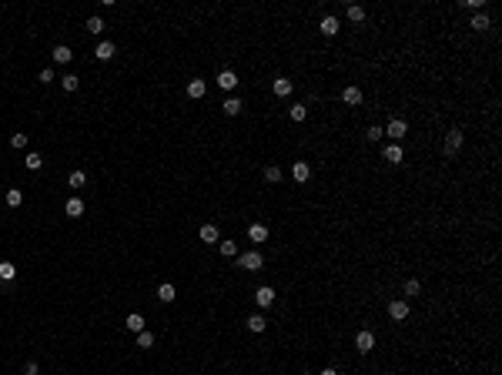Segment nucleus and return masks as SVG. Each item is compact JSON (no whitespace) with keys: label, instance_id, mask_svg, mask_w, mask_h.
I'll use <instances>...</instances> for the list:
<instances>
[{"label":"nucleus","instance_id":"f257e3e1","mask_svg":"<svg viewBox=\"0 0 502 375\" xmlns=\"http://www.w3.org/2000/svg\"><path fill=\"white\" fill-rule=\"evenodd\" d=\"M238 268H245V272H261V268H265V254L261 252H245L241 258H238Z\"/></svg>","mask_w":502,"mask_h":375},{"label":"nucleus","instance_id":"f03ea898","mask_svg":"<svg viewBox=\"0 0 502 375\" xmlns=\"http://www.w3.org/2000/svg\"><path fill=\"white\" fill-rule=\"evenodd\" d=\"M409 134V124L402 121V118H392L389 128H385V138H392V144H402V138Z\"/></svg>","mask_w":502,"mask_h":375},{"label":"nucleus","instance_id":"7ed1b4c3","mask_svg":"<svg viewBox=\"0 0 502 375\" xmlns=\"http://www.w3.org/2000/svg\"><path fill=\"white\" fill-rule=\"evenodd\" d=\"M355 348H358V352H362V355H368V352H372V348H375V332H358V335H355Z\"/></svg>","mask_w":502,"mask_h":375},{"label":"nucleus","instance_id":"20e7f679","mask_svg":"<svg viewBox=\"0 0 502 375\" xmlns=\"http://www.w3.org/2000/svg\"><path fill=\"white\" fill-rule=\"evenodd\" d=\"M389 315H392V322H405L409 318V302H405V298L389 302Z\"/></svg>","mask_w":502,"mask_h":375},{"label":"nucleus","instance_id":"39448f33","mask_svg":"<svg viewBox=\"0 0 502 375\" xmlns=\"http://www.w3.org/2000/svg\"><path fill=\"white\" fill-rule=\"evenodd\" d=\"M204 94H208V84H204L201 78H191V80H188V98H191V100H201Z\"/></svg>","mask_w":502,"mask_h":375},{"label":"nucleus","instance_id":"423d86ee","mask_svg":"<svg viewBox=\"0 0 502 375\" xmlns=\"http://www.w3.org/2000/svg\"><path fill=\"white\" fill-rule=\"evenodd\" d=\"M291 178H295L298 184H305V181L312 178V168H308V161H295V164H291Z\"/></svg>","mask_w":502,"mask_h":375},{"label":"nucleus","instance_id":"0eeeda50","mask_svg":"<svg viewBox=\"0 0 502 375\" xmlns=\"http://www.w3.org/2000/svg\"><path fill=\"white\" fill-rule=\"evenodd\" d=\"M255 302H258V308H268V305L275 302V288H271V285H261V288L255 292Z\"/></svg>","mask_w":502,"mask_h":375},{"label":"nucleus","instance_id":"6e6552de","mask_svg":"<svg viewBox=\"0 0 502 375\" xmlns=\"http://www.w3.org/2000/svg\"><path fill=\"white\" fill-rule=\"evenodd\" d=\"M459 148H462V131H449V134H446V154L452 158Z\"/></svg>","mask_w":502,"mask_h":375},{"label":"nucleus","instance_id":"1a4fd4ad","mask_svg":"<svg viewBox=\"0 0 502 375\" xmlns=\"http://www.w3.org/2000/svg\"><path fill=\"white\" fill-rule=\"evenodd\" d=\"M124 328H127V332H134V335H137V332H144V315L131 312V315L124 318Z\"/></svg>","mask_w":502,"mask_h":375},{"label":"nucleus","instance_id":"9d476101","mask_svg":"<svg viewBox=\"0 0 502 375\" xmlns=\"http://www.w3.org/2000/svg\"><path fill=\"white\" fill-rule=\"evenodd\" d=\"M114 54H117V47H114L111 40H100V44H97V50H94V57H97V60H111Z\"/></svg>","mask_w":502,"mask_h":375},{"label":"nucleus","instance_id":"9b49d317","mask_svg":"<svg viewBox=\"0 0 502 375\" xmlns=\"http://www.w3.org/2000/svg\"><path fill=\"white\" fill-rule=\"evenodd\" d=\"M218 88L234 90V88H238V74H234V70H221V74H218Z\"/></svg>","mask_w":502,"mask_h":375},{"label":"nucleus","instance_id":"f8f14e48","mask_svg":"<svg viewBox=\"0 0 502 375\" xmlns=\"http://www.w3.org/2000/svg\"><path fill=\"white\" fill-rule=\"evenodd\" d=\"M54 60L57 64H70V60H74V50H70L67 44H57L54 47Z\"/></svg>","mask_w":502,"mask_h":375},{"label":"nucleus","instance_id":"ddd939ff","mask_svg":"<svg viewBox=\"0 0 502 375\" xmlns=\"http://www.w3.org/2000/svg\"><path fill=\"white\" fill-rule=\"evenodd\" d=\"M248 238H251L255 244L268 242V224H251V228H248Z\"/></svg>","mask_w":502,"mask_h":375},{"label":"nucleus","instance_id":"4468645a","mask_svg":"<svg viewBox=\"0 0 502 375\" xmlns=\"http://www.w3.org/2000/svg\"><path fill=\"white\" fill-rule=\"evenodd\" d=\"M342 100H345L348 108H358V104H362V90H358V88H345V90H342Z\"/></svg>","mask_w":502,"mask_h":375},{"label":"nucleus","instance_id":"2eb2a0df","mask_svg":"<svg viewBox=\"0 0 502 375\" xmlns=\"http://www.w3.org/2000/svg\"><path fill=\"white\" fill-rule=\"evenodd\" d=\"M201 242H204V244H214V242H221V234H218V228H214V224H201Z\"/></svg>","mask_w":502,"mask_h":375},{"label":"nucleus","instance_id":"dca6fc26","mask_svg":"<svg viewBox=\"0 0 502 375\" xmlns=\"http://www.w3.org/2000/svg\"><path fill=\"white\" fill-rule=\"evenodd\" d=\"M64 211H67V218H80V214H84V201H80V198H70V201L64 204Z\"/></svg>","mask_w":502,"mask_h":375},{"label":"nucleus","instance_id":"f3484780","mask_svg":"<svg viewBox=\"0 0 502 375\" xmlns=\"http://www.w3.org/2000/svg\"><path fill=\"white\" fill-rule=\"evenodd\" d=\"M338 27H342V24H338V17H322V34H325V37H335V34H338Z\"/></svg>","mask_w":502,"mask_h":375},{"label":"nucleus","instance_id":"a211bd4d","mask_svg":"<svg viewBox=\"0 0 502 375\" xmlns=\"http://www.w3.org/2000/svg\"><path fill=\"white\" fill-rule=\"evenodd\" d=\"M385 161L389 164H402V144H389L385 148Z\"/></svg>","mask_w":502,"mask_h":375},{"label":"nucleus","instance_id":"6ab92c4d","mask_svg":"<svg viewBox=\"0 0 502 375\" xmlns=\"http://www.w3.org/2000/svg\"><path fill=\"white\" fill-rule=\"evenodd\" d=\"M291 88H295V84H291L288 78H275V94H278V98H288Z\"/></svg>","mask_w":502,"mask_h":375},{"label":"nucleus","instance_id":"aec40b11","mask_svg":"<svg viewBox=\"0 0 502 375\" xmlns=\"http://www.w3.org/2000/svg\"><path fill=\"white\" fill-rule=\"evenodd\" d=\"M10 278H17V265L13 262H0V282H10Z\"/></svg>","mask_w":502,"mask_h":375},{"label":"nucleus","instance_id":"412c9836","mask_svg":"<svg viewBox=\"0 0 502 375\" xmlns=\"http://www.w3.org/2000/svg\"><path fill=\"white\" fill-rule=\"evenodd\" d=\"M288 118H291L295 124H301L305 118H308V108H305V104H295V108H288Z\"/></svg>","mask_w":502,"mask_h":375},{"label":"nucleus","instance_id":"4be33fe9","mask_svg":"<svg viewBox=\"0 0 502 375\" xmlns=\"http://www.w3.org/2000/svg\"><path fill=\"white\" fill-rule=\"evenodd\" d=\"M60 88H64V90H70V94H74V90L80 88V78H77V74H64V78H60Z\"/></svg>","mask_w":502,"mask_h":375},{"label":"nucleus","instance_id":"5701e85b","mask_svg":"<svg viewBox=\"0 0 502 375\" xmlns=\"http://www.w3.org/2000/svg\"><path fill=\"white\" fill-rule=\"evenodd\" d=\"M224 114H228V118H238V114H241V100L228 98V100H224Z\"/></svg>","mask_w":502,"mask_h":375},{"label":"nucleus","instance_id":"b1692460","mask_svg":"<svg viewBox=\"0 0 502 375\" xmlns=\"http://www.w3.org/2000/svg\"><path fill=\"white\" fill-rule=\"evenodd\" d=\"M7 204H10V208H20L23 204V191L20 188H10V191H7Z\"/></svg>","mask_w":502,"mask_h":375},{"label":"nucleus","instance_id":"393cba45","mask_svg":"<svg viewBox=\"0 0 502 375\" xmlns=\"http://www.w3.org/2000/svg\"><path fill=\"white\" fill-rule=\"evenodd\" d=\"M40 168H44V158L37 154V151H30V154H27V171H40Z\"/></svg>","mask_w":502,"mask_h":375},{"label":"nucleus","instance_id":"a878e982","mask_svg":"<svg viewBox=\"0 0 502 375\" xmlns=\"http://www.w3.org/2000/svg\"><path fill=\"white\" fill-rule=\"evenodd\" d=\"M157 298H161V302H174L178 292H174V285H161V288H157Z\"/></svg>","mask_w":502,"mask_h":375},{"label":"nucleus","instance_id":"bb28decb","mask_svg":"<svg viewBox=\"0 0 502 375\" xmlns=\"http://www.w3.org/2000/svg\"><path fill=\"white\" fill-rule=\"evenodd\" d=\"M265 181L278 184V181H281V168H278V164H268V168H265Z\"/></svg>","mask_w":502,"mask_h":375},{"label":"nucleus","instance_id":"cd10ccee","mask_svg":"<svg viewBox=\"0 0 502 375\" xmlns=\"http://www.w3.org/2000/svg\"><path fill=\"white\" fill-rule=\"evenodd\" d=\"M248 328H251V332H265L268 328L265 315H251V318H248Z\"/></svg>","mask_w":502,"mask_h":375},{"label":"nucleus","instance_id":"c85d7f7f","mask_svg":"<svg viewBox=\"0 0 502 375\" xmlns=\"http://www.w3.org/2000/svg\"><path fill=\"white\" fill-rule=\"evenodd\" d=\"M472 30H489V14H476L472 17Z\"/></svg>","mask_w":502,"mask_h":375},{"label":"nucleus","instance_id":"c756f323","mask_svg":"<svg viewBox=\"0 0 502 375\" xmlns=\"http://www.w3.org/2000/svg\"><path fill=\"white\" fill-rule=\"evenodd\" d=\"M67 181H70V188H84V184H87V174H84V171H70Z\"/></svg>","mask_w":502,"mask_h":375},{"label":"nucleus","instance_id":"7c9ffc66","mask_svg":"<svg viewBox=\"0 0 502 375\" xmlns=\"http://www.w3.org/2000/svg\"><path fill=\"white\" fill-rule=\"evenodd\" d=\"M154 345V335L151 332H137V348H151Z\"/></svg>","mask_w":502,"mask_h":375},{"label":"nucleus","instance_id":"2f4dec72","mask_svg":"<svg viewBox=\"0 0 502 375\" xmlns=\"http://www.w3.org/2000/svg\"><path fill=\"white\" fill-rule=\"evenodd\" d=\"M348 20H365V7H358V4H352V7H348Z\"/></svg>","mask_w":502,"mask_h":375},{"label":"nucleus","instance_id":"473e14b6","mask_svg":"<svg viewBox=\"0 0 502 375\" xmlns=\"http://www.w3.org/2000/svg\"><path fill=\"white\" fill-rule=\"evenodd\" d=\"M405 295H409V298H415V295H422V285H419V282H415V278H409V282H405Z\"/></svg>","mask_w":502,"mask_h":375},{"label":"nucleus","instance_id":"72a5a7b5","mask_svg":"<svg viewBox=\"0 0 502 375\" xmlns=\"http://www.w3.org/2000/svg\"><path fill=\"white\" fill-rule=\"evenodd\" d=\"M365 138H368V141H382V138H385V128H379V124H372Z\"/></svg>","mask_w":502,"mask_h":375},{"label":"nucleus","instance_id":"f704fd0d","mask_svg":"<svg viewBox=\"0 0 502 375\" xmlns=\"http://www.w3.org/2000/svg\"><path fill=\"white\" fill-rule=\"evenodd\" d=\"M100 30H104V20H100V17H90V20H87V34H100Z\"/></svg>","mask_w":502,"mask_h":375},{"label":"nucleus","instance_id":"c9c22d12","mask_svg":"<svg viewBox=\"0 0 502 375\" xmlns=\"http://www.w3.org/2000/svg\"><path fill=\"white\" fill-rule=\"evenodd\" d=\"M221 254H224V258H234V254H238V244H234V242H221Z\"/></svg>","mask_w":502,"mask_h":375},{"label":"nucleus","instance_id":"e433bc0d","mask_svg":"<svg viewBox=\"0 0 502 375\" xmlns=\"http://www.w3.org/2000/svg\"><path fill=\"white\" fill-rule=\"evenodd\" d=\"M10 148L23 151V148H27V134H13V138H10Z\"/></svg>","mask_w":502,"mask_h":375},{"label":"nucleus","instance_id":"4c0bfd02","mask_svg":"<svg viewBox=\"0 0 502 375\" xmlns=\"http://www.w3.org/2000/svg\"><path fill=\"white\" fill-rule=\"evenodd\" d=\"M37 80H40V84H54V70H50V67H44V70H40V78H37Z\"/></svg>","mask_w":502,"mask_h":375},{"label":"nucleus","instance_id":"58836bf2","mask_svg":"<svg viewBox=\"0 0 502 375\" xmlns=\"http://www.w3.org/2000/svg\"><path fill=\"white\" fill-rule=\"evenodd\" d=\"M23 375H37V362H27V365H23Z\"/></svg>","mask_w":502,"mask_h":375},{"label":"nucleus","instance_id":"ea45409f","mask_svg":"<svg viewBox=\"0 0 502 375\" xmlns=\"http://www.w3.org/2000/svg\"><path fill=\"white\" fill-rule=\"evenodd\" d=\"M322 375H338V372H335V368H322Z\"/></svg>","mask_w":502,"mask_h":375},{"label":"nucleus","instance_id":"a19ab883","mask_svg":"<svg viewBox=\"0 0 502 375\" xmlns=\"http://www.w3.org/2000/svg\"><path fill=\"white\" fill-rule=\"evenodd\" d=\"M301 375H312V372H301Z\"/></svg>","mask_w":502,"mask_h":375},{"label":"nucleus","instance_id":"79ce46f5","mask_svg":"<svg viewBox=\"0 0 502 375\" xmlns=\"http://www.w3.org/2000/svg\"><path fill=\"white\" fill-rule=\"evenodd\" d=\"M382 375H392V372H382Z\"/></svg>","mask_w":502,"mask_h":375}]
</instances>
